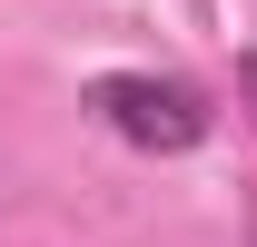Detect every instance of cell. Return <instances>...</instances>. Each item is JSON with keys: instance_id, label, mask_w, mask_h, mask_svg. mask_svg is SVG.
<instances>
[{"instance_id": "1", "label": "cell", "mask_w": 257, "mask_h": 247, "mask_svg": "<svg viewBox=\"0 0 257 247\" xmlns=\"http://www.w3.org/2000/svg\"><path fill=\"white\" fill-rule=\"evenodd\" d=\"M89 109L109 139H128V149L149 158H188L208 129H218V109H208V89L198 79H159V69H109V79H89Z\"/></svg>"}, {"instance_id": "2", "label": "cell", "mask_w": 257, "mask_h": 247, "mask_svg": "<svg viewBox=\"0 0 257 247\" xmlns=\"http://www.w3.org/2000/svg\"><path fill=\"white\" fill-rule=\"evenodd\" d=\"M237 99H247V109H257V50H247V60H237Z\"/></svg>"}]
</instances>
